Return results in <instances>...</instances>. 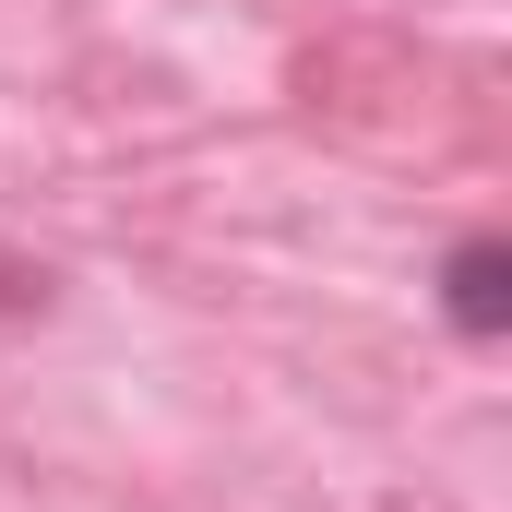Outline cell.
I'll return each instance as SVG.
<instances>
[{
  "label": "cell",
  "instance_id": "1",
  "mask_svg": "<svg viewBox=\"0 0 512 512\" xmlns=\"http://www.w3.org/2000/svg\"><path fill=\"white\" fill-rule=\"evenodd\" d=\"M441 286H453V322H465V334H501V322H512V251H501V239H465Z\"/></svg>",
  "mask_w": 512,
  "mask_h": 512
}]
</instances>
